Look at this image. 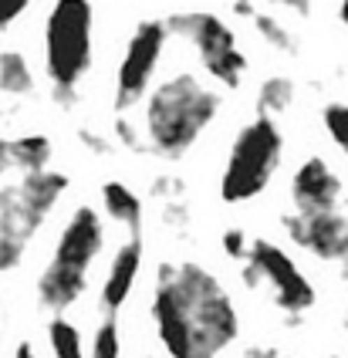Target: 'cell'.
<instances>
[{
  "label": "cell",
  "instance_id": "277c9868",
  "mask_svg": "<svg viewBox=\"0 0 348 358\" xmlns=\"http://www.w3.org/2000/svg\"><path fill=\"white\" fill-rule=\"evenodd\" d=\"M92 27L95 10L85 0H61L44 20V68L51 95L64 108L78 101V85L92 68Z\"/></svg>",
  "mask_w": 348,
  "mask_h": 358
},
{
  "label": "cell",
  "instance_id": "30bf717a",
  "mask_svg": "<svg viewBox=\"0 0 348 358\" xmlns=\"http://www.w3.org/2000/svg\"><path fill=\"white\" fill-rule=\"evenodd\" d=\"M342 176L328 166L325 159L311 156L298 166L291 179V199H294V217H325L335 213L342 203Z\"/></svg>",
  "mask_w": 348,
  "mask_h": 358
},
{
  "label": "cell",
  "instance_id": "4dcf8cb0",
  "mask_svg": "<svg viewBox=\"0 0 348 358\" xmlns=\"http://www.w3.org/2000/svg\"><path fill=\"white\" fill-rule=\"evenodd\" d=\"M284 358H291V355H284Z\"/></svg>",
  "mask_w": 348,
  "mask_h": 358
},
{
  "label": "cell",
  "instance_id": "8fae6325",
  "mask_svg": "<svg viewBox=\"0 0 348 358\" xmlns=\"http://www.w3.org/2000/svg\"><path fill=\"white\" fill-rule=\"evenodd\" d=\"M287 237L321 260H348V217L338 210L325 217H284Z\"/></svg>",
  "mask_w": 348,
  "mask_h": 358
},
{
  "label": "cell",
  "instance_id": "7c38bea8",
  "mask_svg": "<svg viewBox=\"0 0 348 358\" xmlns=\"http://www.w3.org/2000/svg\"><path fill=\"white\" fill-rule=\"evenodd\" d=\"M139 264H143V240L129 237L115 250L112 267H108V278L102 284V308L108 311V318H115L125 308V301L132 294V284H136V274H139Z\"/></svg>",
  "mask_w": 348,
  "mask_h": 358
},
{
  "label": "cell",
  "instance_id": "5b68a950",
  "mask_svg": "<svg viewBox=\"0 0 348 358\" xmlns=\"http://www.w3.org/2000/svg\"><path fill=\"white\" fill-rule=\"evenodd\" d=\"M68 189V176L44 169L0 186V274L14 271L27 254V243L51 217L58 199Z\"/></svg>",
  "mask_w": 348,
  "mask_h": 358
},
{
  "label": "cell",
  "instance_id": "cb8c5ba5",
  "mask_svg": "<svg viewBox=\"0 0 348 358\" xmlns=\"http://www.w3.org/2000/svg\"><path fill=\"white\" fill-rule=\"evenodd\" d=\"M14 173V156H10V139H0V176Z\"/></svg>",
  "mask_w": 348,
  "mask_h": 358
},
{
  "label": "cell",
  "instance_id": "f546056e",
  "mask_svg": "<svg viewBox=\"0 0 348 358\" xmlns=\"http://www.w3.org/2000/svg\"><path fill=\"white\" fill-rule=\"evenodd\" d=\"M145 358H152V355H145Z\"/></svg>",
  "mask_w": 348,
  "mask_h": 358
},
{
  "label": "cell",
  "instance_id": "ba28073f",
  "mask_svg": "<svg viewBox=\"0 0 348 358\" xmlns=\"http://www.w3.org/2000/svg\"><path fill=\"white\" fill-rule=\"evenodd\" d=\"M247 280H264L267 287L274 291L277 308L291 315V318H301L305 311L314 308V287L311 280L301 274V267L287 257L284 250L270 240H254L247 243Z\"/></svg>",
  "mask_w": 348,
  "mask_h": 358
},
{
  "label": "cell",
  "instance_id": "4fadbf2b",
  "mask_svg": "<svg viewBox=\"0 0 348 358\" xmlns=\"http://www.w3.org/2000/svg\"><path fill=\"white\" fill-rule=\"evenodd\" d=\"M102 206H105V213L115 220V223H122L132 237H139V230H143V199L136 196L125 182H115V179L105 182Z\"/></svg>",
  "mask_w": 348,
  "mask_h": 358
},
{
  "label": "cell",
  "instance_id": "5bb4252c",
  "mask_svg": "<svg viewBox=\"0 0 348 358\" xmlns=\"http://www.w3.org/2000/svg\"><path fill=\"white\" fill-rule=\"evenodd\" d=\"M0 95L7 99L34 95V71L21 51H0Z\"/></svg>",
  "mask_w": 348,
  "mask_h": 358
},
{
  "label": "cell",
  "instance_id": "83f0119b",
  "mask_svg": "<svg viewBox=\"0 0 348 358\" xmlns=\"http://www.w3.org/2000/svg\"><path fill=\"white\" fill-rule=\"evenodd\" d=\"M338 20H342V24H345V27H348V0H345V3H342V7H338Z\"/></svg>",
  "mask_w": 348,
  "mask_h": 358
},
{
  "label": "cell",
  "instance_id": "7a4b0ae2",
  "mask_svg": "<svg viewBox=\"0 0 348 358\" xmlns=\"http://www.w3.org/2000/svg\"><path fill=\"white\" fill-rule=\"evenodd\" d=\"M220 95L196 75H173L145 101V149L163 159H183L217 119Z\"/></svg>",
  "mask_w": 348,
  "mask_h": 358
},
{
  "label": "cell",
  "instance_id": "f1b7e54d",
  "mask_svg": "<svg viewBox=\"0 0 348 358\" xmlns=\"http://www.w3.org/2000/svg\"><path fill=\"white\" fill-rule=\"evenodd\" d=\"M328 358H338V355H328Z\"/></svg>",
  "mask_w": 348,
  "mask_h": 358
},
{
  "label": "cell",
  "instance_id": "9c48e42d",
  "mask_svg": "<svg viewBox=\"0 0 348 358\" xmlns=\"http://www.w3.org/2000/svg\"><path fill=\"white\" fill-rule=\"evenodd\" d=\"M166 38H169L166 20H143L132 31V38H129L122 51V61H119V75H115V99H112V105H115L119 119L136 101H143V95L149 92V81H152L159 61H163Z\"/></svg>",
  "mask_w": 348,
  "mask_h": 358
},
{
  "label": "cell",
  "instance_id": "9a60e30c",
  "mask_svg": "<svg viewBox=\"0 0 348 358\" xmlns=\"http://www.w3.org/2000/svg\"><path fill=\"white\" fill-rule=\"evenodd\" d=\"M51 139L41 132H31L21 139H10V156H14V169H21L24 176L31 173H44L48 162H51Z\"/></svg>",
  "mask_w": 348,
  "mask_h": 358
},
{
  "label": "cell",
  "instance_id": "ac0fdd59",
  "mask_svg": "<svg viewBox=\"0 0 348 358\" xmlns=\"http://www.w3.org/2000/svg\"><path fill=\"white\" fill-rule=\"evenodd\" d=\"M254 24H257V31H261V38L267 41V44H274L277 51H298V41H294V34L287 31L281 20L274 17V14H264V10H254Z\"/></svg>",
  "mask_w": 348,
  "mask_h": 358
},
{
  "label": "cell",
  "instance_id": "44dd1931",
  "mask_svg": "<svg viewBox=\"0 0 348 358\" xmlns=\"http://www.w3.org/2000/svg\"><path fill=\"white\" fill-rule=\"evenodd\" d=\"M24 14H27V0H0V31L17 24Z\"/></svg>",
  "mask_w": 348,
  "mask_h": 358
},
{
  "label": "cell",
  "instance_id": "8992f818",
  "mask_svg": "<svg viewBox=\"0 0 348 358\" xmlns=\"http://www.w3.org/2000/svg\"><path fill=\"white\" fill-rule=\"evenodd\" d=\"M281 152H284V136L277 122L267 115L247 122L230 145L224 176H220L224 203H247V199L261 196L281 166Z\"/></svg>",
  "mask_w": 348,
  "mask_h": 358
},
{
  "label": "cell",
  "instance_id": "603a6c76",
  "mask_svg": "<svg viewBox=\"0 0 348 358\" xmlns=\"http://www.w3.org/2000/svg\"><path fill=\"white\" fill-rule=\"evenodd\" d=\"M115 136H119L129 149H136V152H139V149H145L143 142H139V136H136V129L129 125V119H115Z\"/></svg>",
  "mask_w": 348,
  "mask_h": 358
},
{
  "label": "cell",
  "instance_id": "d4e9b609",
  "mask_svg": "<svg viewBox=\"0 0 348 358\" xmlns=\"http://www.w3.org/2000/svg\"><path fill=\"white\" fill-rule=\"evenodd\" d=\"M240 358H277V355H274V348H250Z\"/></svg>",
  "mask_w": 348,
  "mask_h": 358
},
{
  "label": "cell",
  "instance_id": "e0dca14e",
  "mask_svg": "<svg viewBox=\"0 0 348 358\" xmlns=\"http://www.w3.org/2000/svg\"><path fill=\"white\" fill-rule=\"evenodd\" d=\"M48 341H51L55 358H85L82 331L68 318H51V324H48Z\"/></svg>",
  "mask_w": 348,
  "mask_h": 358
},
{
  "label": "cell",
  "instance_id": "6da1fadb",
  "mask_svg": "<svg viewBox=\"0 0 348 358\" xmlns=\"http://www.w3.org/2000/svg\"><path fill=\"white\" fill-rule=\"evenodd\" d=\"M152 321L169 358H217L240 331L226 287L193 260L159 267Z\"/></svg>",
  "mask_w": 348,
  "mask_h": 358
},
{
  "label": "cell",
  "instance_id": "ffe728a7",
  "mask_svg": "<svg viewBox=\"0 0 348 358\" xmlns=\"http://www.w3.org/2000/svg\"><path fill=\"white\" fill-rule=\"evenodd\" d=\"M321 122H325L328 136L335 139V145H338V149L348 156V105H342V101H331V105H325Z\"/></svg>",
  "mask_w": 348,
  "mask_h": 358
},
{
  "label": "cell",
  "instance_id": "d6986e66",
  "mask_svg": "<svg viewBox=\"0 0 348 358\" xmlns=\"http://www.w3.org/2000/svg\"><path fill=\"white\" fill-rule=\"evenodd\" d=\"M122 355V335H119V321L105 318L95 328V341H92V358H119Z\"/></svg>",
  "mask_w": 348,
  "mask_h": 358
},
{
  "label": "cell",
  "instance_id": "3957f363",
  "mask_svg": "<svg viewBox=\"0 0 348 358\" xmlns=\"http://www.w3.org/2000/svg\"><path fill=\"white\" fill-rule=\"evenodd\" d=\"M102 243L105 230L99 213L92 206H78L68 217L61 237L55 243V254L38 278V301L44 308L64 311L82 298L88 287V267L102 254Z\"/></svg>",
  "mask_w": 348,
  "mask_h": 358
},
{
  "label": "cell",
  "instance_id": "2e32d148",
  "mask_svg": "<svg viewBox=\"0 0 348 358\" xmlns=\"http://www.w3.org/2000/svg\"><path fill=\"white\" fill-rule=\"evenodd\" d=\"M291 101H294V81L281 78V75L267 78L264 85H261V92H257V108H261V115H267V119L287 112Z\"/></svg>",
  "mask_w": 348,
  "mask_h": 358
},
{
  "label": "cell",
  "instance_id": "52a82bcc",
  "mask_svg": "<svg viewBox=\"0 0 348 358\" xmlns=\"http://www.w3.org/2000/svg\"><path fill=\"white\" fill-rule=\"evenodd\" d=\"M166 27H176V34H183L196 55L203 61L206 75L226 85V88H237L247 75V58L244 51L237 48V34L230 31L220 14H210V10H183L176 17L166 20Z\"/></svg>",
  "mask_w": 348,
  "mask_h": 358
},
{
  "label": "cell",
  "instance_id": "4316f807",
  "mask_svg": "<svg viewBox=\"0 0 348 358\" xmlns=\"http://www.w3.org/2000/svg\"><path fill=\"white\" fill-rule=\"evenodd\" d=\"M233 14H240V17H254V7H250V3H237V7H233Z\"/></svg>",
  "mask_w": 348,
  "mask_h": 358
},
{
  "label": "cell",
  "instance_id": "484cf974",
  "mask_svg": "<svg viewBox=\"0 0 348 358\" xmlns=\"http://www.w3.org/2000/svg\"><path fill=\"white\" fill-rule=\"evenodd\" d=\"M14 358H38L34 355V345H31V341H21V345H17V352H14Z\"/></svg>",
  "mask_w": 348,
  "mask_h": 358
},
{
  "label": "cell",
  "instance_id": "7402d4cb",
  "mask_svg": "<svg viewBox=\"0 0 348 358\" xmlns=\"http://www.w3.org/2000/svg\"><path fill=\"white\" fill-rule=\"evenodd\" d=\"M224 250H226V257L247 260V237H244V230H226V234H224Z\"/></svg>",
  "mask_w": 348,
  "mask_h": 358
}]
</instances>
